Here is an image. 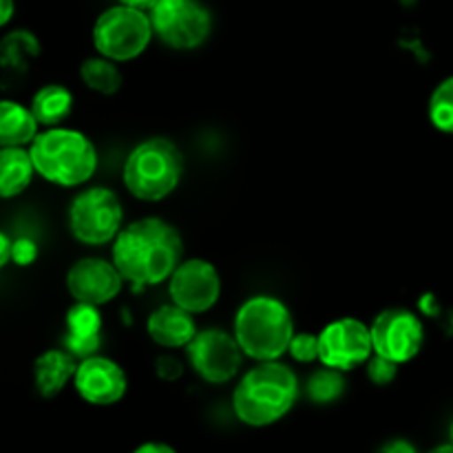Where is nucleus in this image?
I'll return each instance as SVG.
<instances>
[{
  "label": "nucleus",
  "mask_w": 453,
  "mask_h": 453,
  "mask_svg": "<svg viewBox=\"0 0 453 453\" xmlns=\"http://www.w3.org/2000/svg\"><path fill=\"white\" fill-rule=\"evenodd\" d=\"M308 394L314 403H321V405L334 403L343 394V376H341L339 370H332V367L317 372L310 379Z\"/></svg>",
  "instance_id": "b1692460"
},
{
  "label": "nucleus",
  "mask_w": 453,
  "mask_h": 453,
  "mask_svg": "<svg viewBox=\"0 0 453 453\" xmlns=\"http://www.w3.org/2000/svg\"><path fill=\"white\" fill-rule=\"evenodd\" d=\"M12 261V239L0 230V270Z\"/></svg>",
  "instance_id": "c756f323"
},
{
  "label": "nucleus",
  "mask_w": 453,
  "mask_h": 453,
  "mask_svg": "<svg viewBox=\"0 0 453 453\" xmlns=\"http://www.w3.org/2000/svg\"><path fill=\"white\" fill-rule=\"evenodd\" d=\"M34 164L25 146L0 149V199H13L29 188L34 180Z\"/></svg>",
  "instance_id": "a211bd4d"
},
{
  "label": "nucleus",
  "mask_w": 453,
  "mask_h": 453,
  "mask_svg": "<svg viewBox=\"0 0 453 453\" xmlns=\"http://www.w3.org/2000/svg\"><path fill=\"white\" fill-rule=\"evenodd\" d=\"M181 255L180 233L159 217L133 221L119 228L113 239V265L137 290L166 281L180 265Z\"/></svg>",
  "instance_id": "f257e3e1"
},
{
  "label": "nucleus",
  "mask_w": 453,
  "mask_h": 453,
  "mask_svg": "<svg viewBox=\"0 0 453 453\" xmlns=\"http://www.w3.org/2000/svg\"><path fill=\"white\" fill-rule=\"evenodd\" d=\"M403 3H407V4H410V3H414V0H403Z\"/></svg>",
  "instance_id": "f704fd0d"
},
{
  "label": "nucleus",
  "mask_w": 453,
  "mask_h": 453,
  "mask_svg": "<svg viewBox=\"0 0 453 453\" xmlns=\"http://www.w3.org/2000/svg\"><path fill=\"white\" fill-rule=\"evenodd\" d=\"M149 336L162 348H186L197 330H195L193 314L181 310L180 305H162L153 312L146 323Z\"/></svg>",
  "instance_id": "dca6fc26"
},
{
  "label": "nucleus",
  "mask_w": 453,
  "mask_h": 453,
  "mask_svg": "<svg viewBox=\"0 0 453 453\" xmlns=\"http://www.w3.org/2000/svg\"><path fill=\"white\" fill-rule=\"evenodd\" d=\"M13 13H16V3L13 0H0V29L12 22Z\"/></svg>",
  "instance_id": "c85d7f7f"
},
{
  "label": "nucleus",
  "mask_w": 453,
  "mask_h": 453,
  "mask_svg": "<svg viewBox=\"0 0 453 453\" xmlns=\"http://www.w3.org/2000/svg\"><path fill=\"white\" fill-rule=\"evenodd\" d=\"M122 274L118 273L113 264L104 259H80L71 265L69 274H66V288L69 295L73 296L78 303L100 305L109 303L122 290Z\"/></svg>",
  "instance_id": "4468645a"
},
{
  "label": "nucleus",
  "mask_w": 453,
  "mask_h": 453,
  "mask_svg": "<svg viewBox=\"0 0 453 453\" xmlns=\"http://www.w3.org/2000/svg\"><path fill=\"white\" fill-rule=\"evenodd\" d=\"M367 376L372 379L374 385H389L398 374V363L389 361V358L374 354L367 358Z\"/></svg>",
  "instance_id": "a878e982"
},
{
  "label": "nucleus",
  "mask_w": 453,
  "mask_h": 453,
  "mask_svg": "<svg viewBox=\"0 0 453 453\" xmlns=\"http://www.w3.org/2000/svg\"><path fill=\"white\" fill-rule=\"evenodd\" d=\"M122 219L124 211L119 197L102 186L80 193L69 208L71 234L87 246L113 242L122 228Z\"/></svg>",
  "instance_id": "6e6552de"
},
{
  "label": "nucleus",
  "mask_w": 453,
  "mask_h": 453,
  "mask_svg": "<svg viewBox=\"0 0 453 453\" xmlns=\"http://www.w3.org/2000/svg\"><path fill=\"white\" fill-rule=\"evenodd\" d=\"M296 394L299 385L290 367L279 361H259L234 389V414L250 427H268L292 410Z\"/></svg>",
  "instance_id": "f03ea898"
},
{
  "label": "nucleus",
  "mask_w": 453,
  "mask_h": 453,
  "mask_svg": "<svg viewBox=\"0 0 453 453\" xmlns=\"http://www.w3.org/2000/svg\"><path fill=\"white\" fill-rule=\"evenodd\" d=\"M66 352L71 357L87 358L97 352L102 341V317L96 305L78 303L66 314Z\"/></svg>",
  "instance_id": "2eb2a0df"
},
{
  "label": "nucleus",
  "mask_w": 453,
  "mask_h": 453,
  "mask_svg": "<svg viewBox=\"0 0 453 453\" xmlns=\"http://www.w3.org/2000/svg\"><path fill=\"white\" fill-rule=\"evenodd\" d=\"M153 3L155 0H119V4H127V7H135V9H144V12H149V7Z\"/></svg>",
  "instance_id": "2f4dec72"
},
{
  "label": "nucleus",
  "mask_w": 453,
  "mask_h": 453,
  "mask_svg": "<svg viewBox=\"0 0 453 453\" xmlns=\"http://www.w3.org/2000/svg\"><path fill=\"white\" fill-rule=\"evenodd\" d=\"M140 453H175V449L168 445H157V442H149V445H142L137 447Z\"/></svg>",
  "instance_id": "7c9ffc66"
},
{
  "label": "nucleus",
  "mask_w": 453,
  "mask_h": 453,
  "mask_svg": "<svg viewBox=\"0 0 453 453\" xmlns=\"http://www.w3.org/2000/svg\"><path fill=\"white\" fill-rule=\"evenodd\" d=\"M292 334L290 310L274 296H252L234 317V339L242 352L255 361H277L288 352Z\"/></svg>",
  "instance_id": "20e7f679"
},
{
  "label": "nucleus",
  "mask_w": 453,
  "mask_h": 453,
  "mask_svg": "<svg viewBox=\"0 0 453 453\" xmlns=\"http://www.w3.org/2000/svg\"><path fill=\"white\" fill-rule=\"evenodd\" d=\"M429 119L438 131L453 135V75L434 88L429 97Z\"/></svg>",
  "instance_id": "5701e85b"
},
{
  "label": "nucleus",
  "mask_w": 453,
  "mask_h": 453,
  "mask_svg": "<svg viewBox=\"0 0 453 453\" xmlns=\"http://www.w3.org/2000/svg\"><path fill=\"white\" fill-rule=\"evenodd\" d=\"M31 164L40 177L58 186H80L97 168L96 146L84 133L73 128L49 127L31 142Z\"/></svg>",
  "instance_id": "7ed1b4c3"
},
{
  "label": "nucleus",
  "mask_w": 453,
  "mask_h": 453,
  "mask_svg": "<svg viewBox=\"0 0 453 453\" xmlns=\"http://www.w3.org/2000/svg\"><path fill=\"white\" fill-rule=\"evenodd\" d=\"M73 385L88 405L109 407L122 401L127 394V374L111 358L91 354L75 367Z\"/></svg>",
  "instance_id": "ddd939ff"
},
{
  "label": "nucleus",
  "mask_w": 453,
  "mask_h": 453,
  "mask_svg": "<svg viewBox=\"0 0 453 453\" xmlns=\"http://www.w3.org/2000/svg\"><path fill=\"white\" fill-rule=\"evenodd\" d=\"M38 259V246H35L31 239H16V242H12V261L16 265H31L34 261Z\"/></svg>",
  "instance_id": "bb28decb"
},
{
  "label": "nucleus",
  "mask_w": 453,
  "mask_h": 453,
  "mask_svg": "<svg viewBox=\"0 0 453 453\" xmlns=\"http://www.w3.org/2000/svg\"><path fill=\"white\" fill-rule=\"evenodd\" d=\"M370 336L374 354H380L398 365L411 361L425 341L423 323L405 308L383 310L372 323Z\"/></svg>",
  "instance_id": "1a4fd4ad"
},
{
  "label": "nucleus",
  "mask_w": 453,
  "mask_h": 453,
  "mask_svg": "<svg viewBox=\"0 0 453 453\" xmlns=\"http://www.w3.org/2000/svg\"><path fill=\"white\" fill-rule=\"evenodd\" d=\"M38 127L31 109L20 102L0 100V149L31 144L38 135Z\"/></svg>",
  "instance_id": "6ab92c4d"
},
{
  "label": "nucleus",
  "mask_w": 453,
  "mask_h": 453,
  "mask_svg": "<svg viewBox=\"0 0 453 453\" xmlns=\"http://www.w3.org/2000/svg\"><path fill=\"white\" fill-rule=\"evenodd\" d=\"M383 451H407V453H411L414 451V447L411 445H407V442H392V445H388V447H383Z\"/></svg>",
  "instance_id": "473e14b6"
},
{
  "label": "nucleus",
  "mask_w": 453,
  "mask_h": 453,
  "mask_svg": "<svg viewBox=\"0 0 453 453\" xmlns=\"http://www.w3.org/2000/svg\"><path fill=\"white\" fill-rule=\"evenodd\" d=\"M186 348H188L190 365L206 383H228L242 367L243 352L237 339L221 330L199 332L190 339Z\"/></svg>",
  "instance_id": "9b49d317"
},
{
  "label": "nucleus",
  "mask_w": 453,
  "mask_h": 453,
  "mask_svg": "<svg viewBox=\"0 0 453 453\" xmlns=\"http://www.w3.org/2000/svg\"><path fill=\"white\" fill-rule=\"evenodd\" d=\"M40 53V42L25 29L12 31L0 40V66L13 71L27 69V62Z\"/></svg>",
  "instance_id": "412c9836"
},
{
  "label": "nucleus",
  "mask_w": 453,
  "mask_h": 453,
  "mask_svg": "<svg viewBox=\"0 0 453 453\" xmlns=\"http://www.w3.org/2000/svg\"><path fill=\"white\" fill-rule=\"evenodd\" d=\"M184 173V159L175 142L150 137L142 142L124 164V186L142 202H159L177 188Z\"/></svg>",
  "instance_id": "39448f33"
},
{
  "label": "nucleus",
  "mask_w": 453,
  "mask_h": 453,
  "mask_svg": "<svg viewBox=\"0 0 453 453\" xmlns=\"http://www.w3.org/2000/svg\"><path fill=\"white\" fill-rule=\"evenodd\" d=\"M80 78L93 91L102 93V96H113L122 87V73L118 69V62L109 60V58H88L80 66Z\"/></svg>",
  "instance_id": "4be33fe9"
},
{
  "label": "nucleus",
  "mask_w": 453,
  "mask_h": 453,
  "mask_svg": "<svg viewBox=\"0 0 453 453\" xmlns=\"http://www.w3.org/2000/svg\"><path fill=\"white\" fill-rule=\"evenodd\" d=\"M171 299L181 310L199 314L211 310L219 301L221 279L212 264L203 259L180 261L171 277Z\"/></svg>",
  "instance_id": "f8f14e48"
},
{
  "label": "nucleus",
  "mask_w": 453,
  "mask_h": 453,
  "mask_svg": "<svg viewBox=\"0 0 453 453\" xmlns=\"http://www.w3.org/2000/svg\"><path fill=\"white\" fill-rule=\"evenodd\" d=\"M78 363L69 352L49 349L40 354L34 363V385L42 398H53L65 389V385L73 379Z\"/></svg>",
  "instance_id": "f3484780"
},
{
  "label": "nucleus",
  "mask_w": 453,
  "mask_h": 453,
  "mask_svg": "<svg viewBox=\"0 0 453 453\" xmlns=\"http://www.w3.org/2000/svg\"><path fill=\"white\" fill-rule=\"evenodd\" d=\"M288 352L295 361L312 363L319 358V339L314 334H292Z\"/></svg>",
  "instance_id": "393cba45"
},
{
  "label": "nucleus",
  "mask_w": 453,
  "mask_h": 453,
  "mask_svg": "<svg viewBox=\"0 0 453 453\" xmlns=\"http://www.w3.org/2000/svg\"><path fill=\"white\" fill-rule=\"evenodd\" d=\"M451 447H453V425H451Z\"/></svg>",
  "instance_id": "72a5a7b5"
},
{
  "label": "nucleus",
  "mask_w": 453,
  "mask_h": 453,
  "mask_svg": "<svg viewBox=\"0 0 453 453\" xmlns=\"http://www.w3.org/2000/svg\"><path fill=\"white\" fill-rule=\"evenodd\" d=\"M317 339L319 361L332 370H354L374 354L370 327L358 319H339V321L323 327Z\"/></svg>",
  "instance_id": "9d476101"
},
{
  "label": "nucleus",
  "mask_w": 453,
  "mask_h": 453,
  "mask_svg": "<svg viewBox=\"0 0 453 453\" xmlns=\"http://www.w3.org/2000/svg\"><path fill=\"white\" fill-rule=\"evenodd\" d=\"M155 374L162 380H166V383H173V380H177L184 374V365L175 357H159L155 361Z\"/></svg>",
  "instance_id": "cd10ccee"
},
{
  "label": "nucleus",
  "mask_w": 453,
  "mask_h": 453,
  "mask_svg": "<svg viewBox=\"0 0 453 453\" xmlns=\"http://www.w3.org/2000/svg\"><path fill=\"white\" fill-rule=\"evenodd\" d=\"M153 38L150 18L144 9L115 4L93 25V44L97 53L113 62H128L142 56Z\"/></svg>",
  "instance_id": "423d86ee"
},
{
  "label": "nucleus",
  "mask_w": 453,
  "mask_h": 453,
  "mask_svg": "<svg viewBox=\"0 0 453 453\" xmlns=\"http://www.w3.org/2000/svg\"><path fill=\"white\" fill-rule=\"evenodd\" d=\"M29 109L40 127H58L62 119L69 118L71 109H73V96L66 87L47 84L40 91H35Z\"/></svg>",
  "instance_id": "aec40b11"
},
{
  "label": "nucleus",
  "mask_w": 453,
  "mask_h": 453,
  "mask_svg": "<svg viewBox=\"0 0 453 453\" xmlns=\"http://www.w3.org/2000/svg\"><path fill=\"white\" fill-rule=\"evenodd\" d=\"M146 13L153 34L180 51L202 47L211 35V12L199 0H155Z\"/></svg>",
  "instance_id": "0eeeda50"
}]
</instances>
